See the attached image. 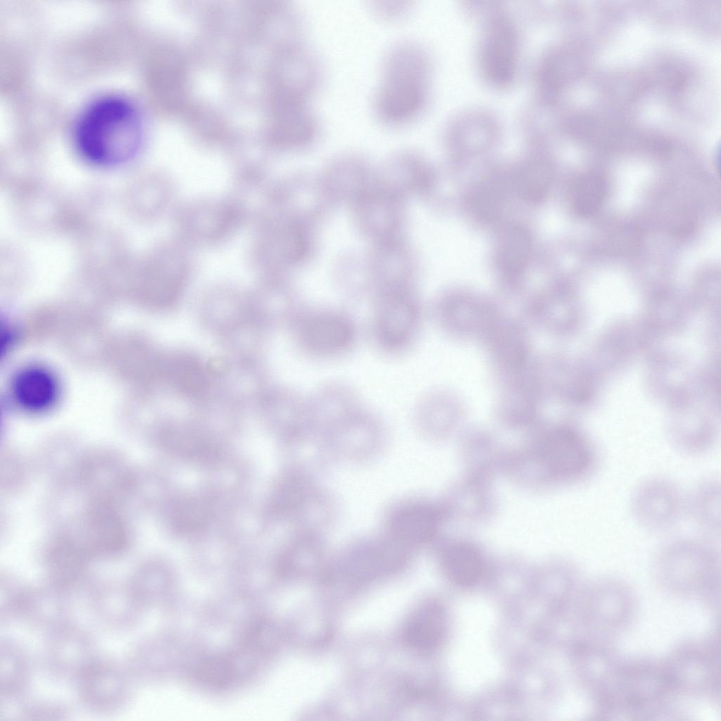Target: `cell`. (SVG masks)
I'll return each mask as SVG.
<instances>
[{"label": "cell", "mask_w": 721, "mask_h": 721, "mask_svg": "<svg viewBox=\"0 0 721 721\" xmlns=\"http://www.w3.org/2000/svg\"><path fill=\"white\" fill-rule=\"evenodd\" d=\"M172 372L175 387L182 392L196 394L203 389L205 379L202 368L192 358H175Z\"/></svg>", "instance_id": "2e32d148"}, {"label": "cell", "mask_w": 721, "mask_h": 721, "mask_svg": "<svg viewBox=\"0 0 721 721\" xmlns=\"http://www.w3.org/2000/svg\"><path fill=\"white\" fill-rule=\"evenodd\" d=\"M443 565L447 577L460 586L475 584L483 570V562L478 551L464 542L449 547L444 555Z\"/></svg>", "instance_id": "7c38bea8"}, {"label": "cell", "mask_w": 721, "mask_h": 721, "mask_svg": "<svg viewBox=\"0 0 721 721\" xmlns=\"http://www.w3.org/2000/svg\"><path fill=\"white\" fill-rule=\"evenodd\" d=\"M143 127L137 108L120 96H104L91 102L75 125L73 140L79 153L99 166H115L139 151Z\"/></svg>", "instance_id": "6da1fadb"}, {"label": "cell", "mask_w": 721, "mask_h": 721, "mask_svg": "<svg viewBox=\"0 0 721 721\" xmlns=\"http://www.w3.org/2000/svg\"><path fill=\"white\" fill-rule=\"evenodd\" d=\"M520 190L529 200H538L546 189V175L538 171H529L522 175L519 181Z\"/></svg>", "instance_id": "44dd1931"}, {"label": "cell", "mask_w": 721, "mask_h": 721, "mask_svg": "<svg viewBox=\"0 0 721 721\" xmlns=\"http://www.w3.org/2000/svg\"><path fill=\"white\" fill-rule=\"evenodd\" d=\"M175 456L189 460L206 461L217 457V446L203 438L187 434H175L168 444Z\"/></svg>", "instance_id": "9a60e30c"}, {"label": "cell", "mask_w": 721, "mask_h": 721, "mask_svg": "<svg viewBox=\"0 0 721 721\" xmlns=\"http://www.w3.org/2000/svg\"><path fill=\"white\" fill-rule=\"evenodd\" d=\"M529 250L528 234L521 229H515L506 237L501 255V263L509 275L518 273L524 267Z\"/></svg>", "instance_id": "e0dca14e"}, {"label": "cell", "mask_w": 721, "mask_h": 721, "mask_svg": "<svg viewBox=\"0 0 721 721\" xmlns=\"http://www.w3.org/2000/svg\"><path fill=\"white\" fill-rule=\"evenodd\" d=\"M297 482L287 480L280 484L272 494L270 502V510L274 513H280L293 508L300 497V489Z\"/></svg>", "instance_id": "d6986e66"}, {"label": "cell", "mask_w": 721, "mask_h": 721, "mask_svg": "<svg viewBox=\"0 0 721 721\" xmlns=\"http://www.w3.org/2000/svg\"><path fill=\"white\" fill-rule=\"evenodd\" d=\"M540 457L554 477L575 481L590 477L596 470L598 453L584 437L570 429L550 432L540 447Z\"/></svg>", "instance_id": "52a82bcc"}, {"label": "cell", "mask_w": 721, "mask_h": 721, "mask_svg": "<svg viewBox=\"0 0 721 721\" xmlns=\"http://www.w3.org/2000/svg\"><path fill=\"white\" fill-rule=\"evenodd\" d=\"M370 9L379 18L384 20H396L405 16L410 8L406 1H373Z\"/></svg>", "instance_id": "ffe728a7"}, {"label": "cell", "mask_w": 721, "mask_h": 721, "mask_svg": "<svg viewBox=\"0 0 721 721\" xmlns=\"http://www.w3.org/2000/svg\"><path fill=\"white\" fill-rule=\"evenodd\" d=\"M211 518V510L203 499L191 497L183 499L174 508L172 523L178 533L189 534L204 528Z\"/></svg>", "instance_id": "4fadbf2b"}, {"label": "cell", "mask_w": 721, "mask_h": 721, "mask_svg": "<svg viewBox=\"0 0 721 721\" xmlns=\"http://www.w3.org/2000/svg\"><path fill=\"white\" fill-rule=\"evenodd\" d=\"M418 303L401 292L387 294L372 313L370 325L372 342L389 356L406 353L415 343L421 325Z\"/></svg>", "instance_id": "277c9868"}, {"label": "cell", "mask_w": 721, "mask_h": 721, "mask_svg": "<svg viewBox=\"0 0 721 721\" xmlns=\"http://www.w3.org/2000/svg\"><path fill=\"white\" fill-rule=\"evenodd\" d=\"M685 512L706 536L718 537L721 529L720 480L708 477L698 482L685 498Z\"/></svg>", "instance_id": "30bf717a"}, {"label": "cell", "mask_w": 721, "mask_h": 721, "mask_svg": "<svg viewBox=\"0 0 721 721\" xmlns=\"http://www.w3.org/2000/svg\"><path fill=\"white\" fill-rule=\"evenodd\" d=\"M606 193V182L601 175H586L574 185L571 201L575 211L587 215L600 205Z\"/></svg>", "instance_id": "5bb4252c"}, {"label": "cell", "mask_w": 721, "mask_h": 721, "mask_svg": "<svg viewBox=\"0 0 721 721\" xmlns=\"http://www.w3.org/2000/svg\"><path fill=\"white\" fill-rule=\"evenodd\" d=\"M294 327L301 349L316 360H332L347 355L359 338L353 316L336 308H318L300 313Z\"/></svg>", "instance_id": "3957f363"}, {"label": "cell", "mask_w": 721, "mask_h": 721, "mask_svg": "<svg viewBox=\"0 0 721 721\" xmlns=\"http://www.w3.org/2000/svg\"><path fill=\"white\" fill-rule=\"evenodd\" d=\"M427 59L422 49L408 39L391 45L380 66L372 108L382 123H408L420 111L425 95Z\"/></svg>", "instance_id": "7a4b0ae2"}, {"label": "cell", "mask_w": 721, "mask_h": 721, "mask_svg": "<svg viewBox=\"0 0 721 721\" xmlns=\"http://www.w3.org/2000/svg\"><path fill=\"white\" fill-rule=\"evenodd\" d=\"M244 216L241 205L230 200H199L179 212V228L186 239L212 244L226 239Z\"/></svg>", "instance_id": "ba28073f"}, {"label": "cell", "mask_w": 721, "mask_h": 721, "mask_svg": "<svg viewBox=\"0 0 721 721\" xmlns=\"http://www.w3.org/2000/svg\"><path fill=\"white\" fill-rule=\"evenodd\" d=\"M403 518L408 521V534L417 541L431 538L438 526V515L431 507L420 506L408 509Z\"/></svg>", "instance_id": "ac0fdd59"}, {"label": "cell", "mask_w": 721, "mask_h": 721, "mask_svg": "<svg viewBox=\"0 0 721 721\" xmlns=\"http://www.w3.org/2000/svg\"><path fill=\"white\" fill-rule=\"evenodd\" d=\"M630 510L634 520L643 529L664 532L673 527L685 512V498L670 479L653 477L634 490Z\"/></svg>", "instance_id": "8992f818"}, {"label": "cell", "mask_w": 721, "mask_h": 721, "mask_svg": "<svg viewBox=\"0 0 721 721\" xmlns=\"http://www.w3.org/2000/svg\"><path fill=\"white\" fill-rule=\"evenodd\" d=\"M363 405L349 384L332 381L321 384L309 398L313 429L325 430Z\"/></svg>", "instance_id": "9c48e42d"}, {"label": "cell", "mask_w": 721, "mask_h": 721, "mask_svg": "<svg viewBox=\"0 0 721 721\" xmlns=\"http://www.w3.org/2000/svg\"><path fill=\"white\" fill-rule=\"evenodd\" d=\"M655 563L659 575L667 581L706 582L718 572L719 553L706 537H682L663 545Z\"/></svg>", "instance_id": "5b68a950"}, {"label": "cell", "mask_w": 721, "mask_h": 721, "mask_svg": "<svg viewBox=\"0 0 721 721\" xmlns=\"http://www.w3.org/2000/svg\"><path fill=\"white\" fill-rule=\"evenodd\" d=\"M58 389L51 374L37 367L23 370L13 383V393L18 403L33 412L49 408L57 399Z\"/></svg>", "instance_id": "8fae6325"}]
</instances>
